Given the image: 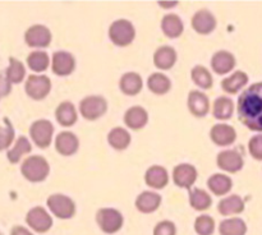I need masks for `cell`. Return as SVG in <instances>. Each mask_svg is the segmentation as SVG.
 I'll list each match as a JSON object with an SVG mask.
<instances>
[{"label":"cell","instance_id":"1","mask_svg":"<svg viewBox=\"0 0 262 235\" xmlns=\"http://www.w3.org/2000/svg\"><path fill=\"white\" fill-rule=\"evenodd\" d=\"M237 112L243 125L262 133V82L251 84L239 95Z\"/></svg>","mask_w":262,"mask_h":235},{"label":"cell","instance_id":"2","mask_svg":"<svg viewBox=\"0 0 262 235\" xmlns=\"http://www.w3.org/2000/svg\"><path fill=\"white\" fill-rule=\"evenodd\" d=\"M20 173L31 183H40L50 174V165L43 156L33 155L23 161L20 165Z\"/></svg>","mask_w":262,"mask_h":235},{"label":"cell","instance_id":"3","mask_svg":"<svg viewBox=\"0 0 262 235\" xmlns=\"http://www.w3.org/2000/svg\"><path fill=\"white\" fill-rule=\"evenodd\" d=\"M107 35H109L110 41L115 46L125 48V46H129L135 41L136 28L130 20L117 19L110 25Z\"/></svg>","mask_w":262,"mask_h":235},{"label":"cell","instance_id":"4","mask_svg":"<svg viewBox=\"0 0 262 235\" xmlns=\"http://www.w3.org/2000/svg\"><path fill=\"white\" fill-rule=\"evenodd\" d=\"M49 209L55 217L60 220H68L76 215V203L71 197L61 193L51 194L46 201Z\"/></svg>","mask_w":262,"mask_h":235},{"label":"cell","instance_id":"5","mask_svg":"<svg viewBox=\"0 0 262 235\" xmlns=\"http://www.w3.org/2000/svg\"><path fill=\"white\" fill-rule=\"evenodd\" d=\"M96 222L102 232L105 234H115L119 231L124 224V217L122 212L118 211L117 208H100L96 212Z\"/></svg>","mask_w":262,"mask_h":235},{"label":"cell","instance_id":"6","mask_svg":"<svg viewBox=\"0 0 262 235\" xmlns=\"http://www.w3.org/2000/svg\"><path fill=\"white\" fill-rule=\"evenodd\" d=\"M107 111V101L105 97L97 96H86L79 101V112L82 118L86 120L94 122L101 118Z\"/></svg>","mask_w":262,"mask_h":235},{"label":"cell","instance_id":"7","mask_svg":"<svg viewBox=\"0 0 262 235\" xmlns=\"http://www.w3.org/2000/svg\"><path fill=\"white\" fill-rule=\"evenodd\" d=\"M25 91L30 99L41 101L51 91V81L48 76H40V74H31L27 77L25 83Z\"/></svg>","mask_w":262,"mask_h":235},{"label":"cell","instance_id":"8","mask_svg":"<svg viewBox=\"0 0 262 235\" xmlns=\"http://www.w3.org/2000/svg\"><path fill=\"white\" fill-rule=\"evenodd\" d=\"M54 135V125L50 120L38 119L30 127V137L38 148H48L51 145Z\"/></svg>","mask_w":262,"mask_h":235},{"label":"cell","instance_id":"9","mask_svg":"<svg viewBox=\"0 0 262 235\" xmlns=\"http://www.w3.org/2000/svg\"><path fill=\"white\" fill-rule=\"evenodd\" d=\"M26 222L36 232L43 234V232H48L53 226V217L43 207L36 206L27 212Z\"/></svg>","mask_w":262,"mask_h":235},{"label":"cell","instance_id":"10","mask_svg":"<svg viewBox=\"0 0 262 235\" xmlns=\"http://www.w3.org/2000/svg\"><path fill=\"white\" fill-rule=\"evenodd\" d=\"M53 40L51 31L43 25H33L25 32V42L30 48L45 49Z\"/></svg>","mask_w":262,"mask_h":235},{"label":"cell","instance_id":"11","mask_svg":"<svg viewBox=\"0 0 262 235\" xmlns=\"http://www.w3.org/2000/svg\"><path fill=\"white\" fill-rule=\"evenodd\" d=\"M76 69V59L68 51H55L51 58V70L59 77L71 76Z\"/></svg>","mask_w":262,"mask_h":235},{"label":"cell","instance_id":"12","mask_svg":"<svg viewBox=\"0 0 262 235\" xmlns=\"http://www.w3.org/2000/svg\"><path fill=\"white\" fill-rule=\"evenodd\" d=\"M217 168L229 174H235L241 171L245 166L243 156L235 150H224L219 152L216 157Z\"/></svg>","mask_w":262,"mask_h":235},{"label":"cell","instance_id":"13","mask_svg":"<svg viewBox=\"0 0 262 235\" xmlns=\"http://www.w3.org/2000/svg\"><path fill=\"white\" fill-rule=\"evenodd\" d=\"M197 169L191 163H179L173 169V181L177 186L184 189H192L193 184L196 183Z\"/></svg>","mask_w":262,"mask_h":235},{"label":"cell","instance_id":"14","mask_svg":"<svg viewBox=\"0 0 262 235\" xmlns=\"http://www.w3.org/2000/svg\"><path fill=\"white\" fill-rule=\"evenodd\" d=\"M192 28L199 35H210L216 28V18L209 9H200L193 14L191 20Z\"/></svg>","mask_w":262,"mask_h":235},{"label":"cell","instance_id":"15","mask_svg":"<svg viewBox=\"0 0 262 235\" xmlns=\"http://www.w3.org/2000/svg\"><path fill=\"white\" fill-rule=\"evenodd\" d=\"M210 138L219 147H228L235 142L237 132L232 125L219 123V124L212 125V128L210 129Z\"/></svg>","mask_w":262,"mask_h":235},{"label":"cell","instance_id":"16","mask_svg":"<svg viewBox=\"0 0 262 235\" xmlns=\"http://www.w3.org/2000/svg\"><path fill=\"white\" fill-rule=\"evenodd\" d=\"M187 106H188L189 112L196 118H205L210 111V101L207 95L202 91L193 89L188 93V100H187Z\"/></svg>","mask_w":262,"mask_h":235},{"label":"cell","instance_id":"17","mask_svg":"<svg viewBox=\"0 0 262 235\" xmlns=\"http://www.w3.org/2000/svg\"><path fill=\"white\" fill-rule=\"evenodd\" d=\"M210 64H211V68L215 73L219 74V76H224V74L230 73L234 69L237 60L230 51L219 50L212 55Z\"/></svg>","mask_w":262,"mask_h":235},{"label":"cell","instance_id":"18","mask_svg":"<svg viewBox=\"0 0 262 235\" xmlns=\"http://www.w3.org/2000/svg\"><path fill=\"white\" fill-rule=\"evenodd\" d=\"M79 148V139L74 133L64 130L55 138V150L61 156H73Z\"/></svg>","mask_w":262,"mask_h":235},{"label":"cell","instance_id":"19","mask_svg":"<svg viewBox=\"0 0 262 235\" xmlns=\"http://www.w3.org/2000/svg\"><path fill=\"white\" fill-rule=\"evenodd\" d=\"M177 59H178V55H177L176 49L169 45L160 46L156 49L154 54V64L160 70H169L173 68L177 63Z\"/></svg>","mask_w":262,"mask_h":235},{"label":"cell","instance_id":"20","mask_svg":"<svg viewBox=\"0 0 262 235\" xmlns=\"http://www.w3.org/2000/svg\"><path fill=\"white\" fill-rule=\"evenodd\" d=\"M124 123L132 130L142 129L148 123L147 110L138 105L129 107L124 114Z\"/></svg>","mask_w":262,"mask_h":235},{"label":"cell","instance_id":"21","mask_svg":"<svg viewBox=\"0 0 262 235\" xmlns=\"http://www.w3.org/2000/svg\"><path fill=\"white\" fill-rule=\"evenodd\" d=\"M143 88L142 77L136 72H127L119 79V89L125 96H136Z\"/></svg>","mask_w":262,"mask_h":235},{"label":"cell","instance_id":"22","mask_svg":"<svg viewBox=\"0 0 262 235\" xmlns=\"http://www.w3.org/2000/svg\"><path fill=\"white\" fill-rule=\"evenodd\" d=\"M145 181L152 189H163L169 183V174L164 166L152 165L146 170Z\"/></svg>","mask_w":262,"mask_h":235},{"label":"cell","instance_id":"23","mask_svg":"<svg viewBox=\"0 0 262 235\" xmlns=\"http://www.w3.org/2000/svg\"><path fill=\"white\" fill-rule=\"evenodd\" d=\"M161 199V196L156 192L145 191L136 198V208L142 214H152L160 207Z\"/></svg>","mask_w":262,"mask_h":235},{"label":"cell","instance_id":"24","mask_svg":"<svg viewBox=\"0 0 262 235\" xmlns=\"http://www.w3.org/2000/svg\"><path fill=\"white\" fill-rule=\"evenodd\" d=\"M248 81H250V77L247 73L242 70H237L233 74H230L229 77L224 78L220 83L223 91L228 95H235L241 91L242 88H245L247 86Z\"/></svg>","mask_w":262,"mask_h":235},{"label":"cell","instance_id":"25","mask_svg":"<svg viewBox=\"0 0 262 235\" xmlns=\"http://www.w3.org/2000/svg\"><path fill=\"white\" fill-rule=\"evenodd\" d=\"M55 119L61 127H72L78 120L76 106L71 101H63L58 105L55 110Z\"/></svg>","mask_w":262,"mask_h":235},{"label":"cell","instance_id":"26","mask_svg":"<svg viewBox=\"0 0 262 235\" xmlns=\"http://www.w3.org/2000/svg\"><path fill=\"white\" fill-rule=\"evenodd\" d=\"M217 211L223 216L239 215L245 211V201L238 194L228 196L219 202V204H217Z\"/></svg>","mask_w":262,"mask_h":235},{"label":"cell","instance_id":"27","mask_svg":"<svg viewBox=\"0 0 262 235\" xmlns=\"http://www.w3.org/2000/svg\"><path fill=\"white\" fill-rule=\"evenodd\" d=\"M161 31L168 38H178L183 33L184 25L178 14H166L161 19Z\"/></svg>","mask_w":262,"mask_h":235},{"label":"cell","instance_id":"28","mask_svg":"<svg viewBox=\"0 0 262 235\" xmlns=\"http://www.w3.org/2000/svg\"><path fill=\"white\" fill-rule=\"evenodd\" d=\"M207 186L211 191V193H214L217 197H222L229 193L233 186V181L230 176L217 173L210 176L209 180H207Z\"/></svg>","mask_w":262,"mask_h":235},{"label":"cell","instance_id":"29","mask_svg":"<svg viewBox=\"0 0 262 235\" xmlns=\"http://www.w3.org/2000/svg\"><path fill=\"white\" fill-rule=\"evenodd\" d=\"M130 137L129 132L122 127H115L107 133V143L112 146V148L117 151H124L129 147Z\"/></svg>","mask_w":262,"mask_h":235},{"label":"cell","instance_id":"30","mask_svg":"<svg viewBox=\"0 0 262 235\" xmlns=\"http://www.w3.org/2000/svg\"><path fill=\"white\" fill-rule=\"evenodd\" d=\"M234 114V102L230 97L220 96L217 97L212 105V115L217 120H229Z\"/></svg>","mask_w":262,"mask_h":235},{"label":"cell","instance_id":"31","mask_svg":"<svg viewBox=\"0 0 262 235\" xmlns=\"http://www.w3.org/2000/svg\"><path fill=\"white\" fill-rule=\"evenodd\" d=\"M31 151H32V146H31L28 138L25 137V135H19L14 142V145L8 150L7 158L10 163H18L20 158L27 155V153H30Z\"/></svg>","mask_w":262,"mask_h":235},{"label":"cell","instance_id":"32","mask_svg":"<svg viewBox=\"0 0 262 235\" xmlns=\"http://www.w3.org/2000/svg\"><path fill=\"white\" fill-rule=\"evenodd\" d=\"M147 87L154 95H166L171 88V81L168 76L156 72L152 73L147 79Z\"/></svg>","mask_w":262,"mask_h":235},{"label":"cell","instance_id":"33","mask_svg":"<svg viewBox=\"0 0 262 235\" xmlns=\"http://www.w3.org/2000/svg\"><path fill=\"white\" fill-rule=\"evenodd\" d=\"M220 235H246L247 234V224L239 217L223 220L219 225Z\"/></svg>","mask_w":262,"mask_h":235},{"label":"cell","instance_id":"34","mask_svg":"<svg viewBox=\"0 0 262 235\" xmlns=\"http://www.w3.org/2000/svg\"><path fill=\"white\" fill-rule=\"evenodd\" d=\"M189 204L196 211H206V209H209L211 207L212 198L204 189H189Z\"/></svg>","mask_w":262,"mask_h":235},{"label":"cell","instance_id":"35","mask_svg":"<svg viewBox=\"0 0 262 235\" xmlns=\"http://www.w3.org/2000/svg\"><path fill=\"white\" fill-rule=\"evenodd\" d=\"M26 61H27V65L31 70L36 72V73H42L49 68L50 58H49V54L46 51L36 50L28 54Z\"/></svg>","mask_w":262,"mask_h":235},{"label":"cell","instance_id":"36","mask_svg":"<svg viewBox=\"0 0 262 235\" xmlns=\"http://www.w3.org/2000/svg\"><path fill=\"white\" fill-rule=\"evenodd\" d=\"M191 78L193 83L202 89H210L212 84H214V78H212L211 72L206 66H193L191 70Z\"/></svg>","mask_w":262,"mask_h":235},{"label":"cell","instance_id":"37","mask_svg":"<svg viewBox=\"0 0 262 235\" xmlns=\"http://www.w3.org/2000/svg\"><path fill=\"white\" fill-rule=\"evenodd\" d=\"M4 76L12 84H19L20 82H23L26 77V68L22 61L10 56L9 65L5 69Z\"/></svg>","mask_w":262,"mask_h":235},{"label":"cell","instance_id":"38","mask_svg":"<svg viewBox=\"0 0 262 235\" xmlns=\"http://www.w3.org/2000/svg\"><path fill=\"white\" fill-rule=\"evenodd\" d=\"M15 132L13 128L12 123L9 122L8 118L4 119V125L0 127V151H4L10 148V146L14 142Z\"/></svg>","mask_w":262,"mask_h":235},{"label":"cell","instance_id":"39","mask_svg":"<svg viewBox=\"0 0 262 235\" xmlns=\"http://www.w3.org/2000/svg\"><path fill=\"white\" fill-rule=\"evenodd\" d=\"M194 231L199 235H212L215 231V220L210 215H201L194 221Z\"/></svg>","mask_w":262,"mask_h":235},{"label":"cell","instance_id":"40","mask_svg":"<svg viewBox=\"0 0 262 235\" xmlns=\"http://www.w3.org/2000/svg\"><path fill=\"white\" fill-rule=\"evenodd\" d=\"M248 151L255 160L262 161V133L251 138L248 142Z\"/></svg>","mask_w":262,"mask_h":235},{"label":"cell","instance_id":"41","mask_svg":"<svg viewBox=\"0 0 262 235\" xmlns=\"http://www.w3.org/2000/svg\"><path fill=\"white\" fill-rule=\"evenodd\" d=\"M154 235H177V226L169 220H163L158 222L154 227Z\"/></svg>","mask_w":262,"mask_h":235},{"label":"cell","instance_id":"42","mask_svg":"<svg viewBox=\"0 0 262 235\" xmlns=\"http://www.w3.org/2000/svg\"><path fill=\"white\" fill-rule=\"evenodd\" d=\"M12 92V83L5 78V76L0 74V100L7 97Z\"/></svg>","mask_w":262,"mask_h":235},{"label":"cell","instance_id":"43","mask_svg":"<svg viewBox=\"0 0 262 235\" xmlns=\"http://www.w3.org/2000/svg\"><path fill=\"white\" fill-rule=\"evenodd\" d=\"M10 235H33V234L30 231V230L27 229V227L20 226V225H17V226H14L12 229V231H10Z\"/></svg>","mask_w":262,"mask_h":235},{"label":"cell","instance_id":"44","mask_svg":"<svg viewBox=\"0 0 262 235\" xmlns=\"http://www.w3.org/2000/svg\"><path fill=\"white\" fill-rule=\"evenodd\" d=\"M159 5H160L161 8H174L178 5V2H159Z\"/></svg>","mask_w":262,"mask_h":235},{"label":"cell","instance_id":"45","mask_svg":"<svg viewBox=\"0 0 262 235\" xmlns=\"http://www.w3.org/2000/svg\"><path fill=\"white\" fill-rule=\"evenodd\" d=\"M0 235H2V232H0Z\"/></svg>","mask_w":262,"mask_h":235}]
</instances>
